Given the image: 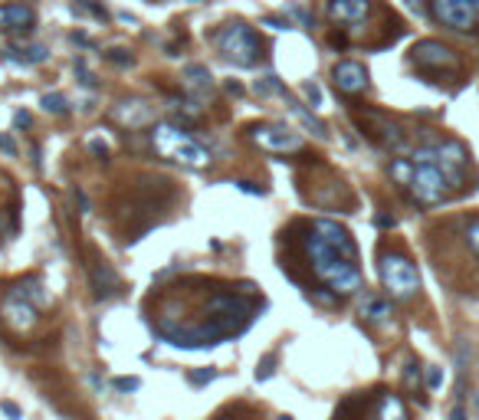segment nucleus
Here are the masks:
<instances>
[{
	"instance_id": "obj_1",
	"label": "nucleus",
	"mask_w": 479,
	"mask_h": 420,
	"mask_svg": "<svg viewBox=\"0 0 479 420\" xmlns=\"http://www.w3.org/2000/svg\"><path fill=\"white\" fill-rule=\"evenodd\" d=\"M302 256L309 259V270L335 296H351L361 289L358 247L351 233L335 220H312L302 224Z\"/></svg>"
},
{
	"instance_id": "obj_2",
	"label": "nucleus",
	"mask_w": 479,
	"mask_h": 420,
	"mask_svg": "<svg viewBox=\"0 0 479 420\" xmlns=\"http://www.w3.org/2000/svg\"><path fill=\"white\" fill-rule=\"evenodd\" d=\"M148 135H152V148L158 151L161 158H168V161H177V164H184V168H194V171H200V168L210 164V151L197 138H191L184 129L171 125V122L154 125Z\"/></svg>"
},
{
	"instance_id": "obj_3",
	"label": "nucleus",
	"mask_w": 479,
	"mask_h": 420,
	"mask_svg": "<svg viewBox=\"0 0 479 420\" xmlns=\"http://www.w3.org/2000/svg\"><path fill=\"white\" fill-rule=\"evenodd\" d=\"M450 187L453 184L447 181V174L440 171V164L434 161V148H417L414 151V178L407 184V191L420 207H434L443 204L450 197Z\"/></svg>"
},
{
	"instance_id": "obj_4",
	"label": "nucleus",
	"mask_w": 479,
	"mask_h": 420,
	"mask_svg": "<svg viewBox=\"0 0 479 420\" xmlns=\"http://www.w3.org/2000/svg\"><path fill=\"white\" fill-rule=\"evenodd\" d=\"M214 43L227 59H233L237 66H256L263 56V43L260 36L253 33V27H246L243 20L223 23L217 33H214Z\"/></svg>"
},
{
	"instance_id": "obj_5",
	"label": "nucleus",
	"mask_w": 479,
	"mask_h": 420,
	"mask_svg": "<svg viewBox=\"0 0 479 420\" xmlns=\"http://www.w3.org/2000/svg\"><path fill=\"white\" fill-rule=\"evenodd\" d=\"M378 273H381V282L391 299L411 302L420 292V273L404 253H381L378 256Z\"/></svg>"
},
{
	"instance_id": "obj_6",
	"label": "nucleus",
	"mask_w": 479,
	"mask_h": 420,
	"mask_svg": "<svg viewBox=\"0 0 479 420\" xmlns=\"http://www.w3.org/2000/svg\"><path fill=\"white\" fill-rule=\"evenodd\" d=\"M253 145H260L263 151H272V154H302L305 141L295 135L289 125H279V122H260V125H250L246 129Z\"/></svg>"
},
{
	"instance_id": "obj_7",
	"label": "nucleus",
	"mask_w": 479,
	"mask_h": 420,
	"mask_svg": "<svg viewBox=\"0 0 479 420\" xmlns=\"http://www.w3.org/2000/svg\"><path fill=\"white\" fill-rule=\"evenodd\" d=\"M355 122H358V129L364 138H371L378 148H391V151H401L404 148V131L397 122H391L388 115H381V112H371V108H364V112H355Z\"/></svg>"
},
{
	"instance_id": "obj_8",
	"label": "nucleus",
	"mask_w": 479,
	"mask_h": 420,
	"mask_svg": "<svg viewBox=\"0 0 479 420\" xmlns=\"http://www.w3.org/2000/svg\"><path fill=\"white\" fill-rule=\"evenodd\" d=\"M411 63L427 75H440V73H453L457 69V53L440 40H420L411 50Z\"/></svg>"
},
{
	"instance_id": "obj_9",
	"label": "nucleus",
	"mask_w": 479,
	"mask_h": 420,
	"mask_svg": "<svg viewBox=\"0 0 479 420\" xmlns=\"http://www.w3.org/2000/svg\"><path fill=\"white\" fill-rule=\"evenodd\" d=\"M430 13H434V20H440L443 27L459 30V33L476 30V23H479L473 0H430Z\"/></svg>"
},
{
	"instance_id": "obj_10",
	"label": "nucleus",
	"mask_w": 479,
	"mask_h": 420,
	"mask_svg": "<svg viewBox=\"0 0 479 420\" xmlns=\"http://www.w3.org/2000/svg\"><path fill=\"white\" fill-rule=\"evenodd\" d=\"M434 161L440 164V171L447 174V181L453 187H459V184L466 181L469 154L459 141H440V145H434Z\"/></svg>"
},
{
	"instance_id": "obj_11",
	"label": "nucleus",
	"mask_w": 479,
	"mask_h": 420,
	"mask_svg": "<svg viewBox=\"0 0 479 420\" xmlns=\"http://www.w3.org/2000/svg\"><path fill=\"white\" fill-rule=\"evenodd\" d=\"M89 280H92V289H96V299H112L121 292V280L119 273L112 270L109 259H102L98 253H89Z\"/></svg>"
},
{
	"instance_id": "obj_12",
	"label": "nucleus",
	"mask_w": 479,
	"mask_h": 420,
	"mask_svg": "<svg viewBox=\"0 0 479 420\" xmlns=\"http://www.w3.org/2000/svg\"><path fill=\"white\" fill-rule=\"evenodd\" d=\"M332 82L345 96H361V92H368V69L361 63H355V59H341L332 69Z\"/></svg>"
},
{
	"instance_id": "obj_13",
	"label": "nucleus",
	"mask_w": 479,
	"mask_h": 420,
	"mask_svg": "<svg viewBox=\"0 0 479 420\" xmlns=\"http://www.w3.org/2000/svg\"><path fill=\"white\" fill-rule=\"evenodd\" d=\"M33 23H36V13H33L30 3H3L0 7V30L3 33H33Z\"/></svg>"
},
{
	"instance_id": "obj_14",
	"label": "nucleus",
	"mask_w": 479,
	"mask_h": 420,
	"mask_svg": "<svg viewBox=\"0 0 479 420\" xmlns=\"http://www.w3.org/2000/svg\"><path fill=\"white\" fill-rule=\"evenodd\" d=\"M325 13L332 23H361L371 13V0H328Z\"/></svg>"
},
{
	"instance_id": "obj_15",
	"label": "nucleus",
	"mask_w": 479,
	"mask_h": 420,
	"mask_svg": "<svg viewBox=\"0 0 479 420\" xmlns=\"http://www.w3.org/2000/svg\"><path fill=\"white\" fill-rule=\"evenodd\" d=\"M3 322L13 325L17 332H30L36 325V305H30L20 296H7V305H3Z\"/></svg>"
},
{
	"instance_id": "obj_16",
	"label": "nucleus",
	"mask_w": 479,
	"mask_h": 420,
	"mask_svg": "<svg viewBox=\"0 0 479 420\" xmlns=\"http://www.w3.org/2000/svg\"><path fill=\"white\" fill-rule=\"evenodd\" d=\"M361 315H364L368 322H374V325H384V322H391L394 309H391V302L384 299V296H378V292H368V296L361 299Z\"/></svg>"
},
{
	"instance_id": "obj_17",
	"label": "nucleus",
	"mask_w": 479,
	"mask_h": 420,
	"mask_svg": "<svg viewBox=\"0 0 479 420\" xmlns=\"http://www.w3.org/2000/svg\"><path fill=\"white\" fill-rule=\"evenodd\" d=\"M7 296H20V299H27L30 305H36V309H43L46 302H50V296H46L43 282L36 280V276H27V280L13 282V289L7 292Z\"/></svg>"
},
{
	"instance_id": "obj_18",
	"label": "nucleus",
	"mask_w": 479,
	"mask_h": 420,
	"mask_svg": "<svg viewBox=\"0 0 479 420\" xmlns=\"http://www.w3.org/2000/svg\"><path fill=\"white\" fill-rule=\"evenodd\" d=\"M115 119L121 125H128V129H138V125H145V122L152 119V108L145 106V102H121L115 108Z\"/></svg>"
},
{
	"instance_id": "obj_19",
	"label": "nucleus",
	"mask_w": 479,
	"mask_h": 420,
	"mask_svg": "<svg viewBox=\"0 0 479 420\" xmlns=\"http://www.w3.org/2000/svg\"><path fill=\"white\" fill-rule=\"evenodd\" d=\"M3 53H7L10 63H23V66H40L50 59V53H46L43 46H7Z\"/></svg>"
},
{
	"instance_id": "obj_20",
	"label": "nucleus",
	"mask_w": 479,
	"mask_h": 420,
	"mask_svg": "<svg viewBox=\"0 0 479 420\" xmlns=\"http://www.w3.org/2000/svg\"><path fill=\"white\" fill-rule=\"evenodd\" d=\"M378 420H411L407 417V407L397 394H384L381 404H378Z\"/></svg>"
},
{
	"instance_id": "obj_21",
	"label": "nucleus",
	"mask_w": 479,
	"mask_h": 420,
	"mask_svg": "<svg viewBox=\"0 0 479 420\" xmlns=\"http://www.w3.org/2000/svg\"><path fill=\"white\" fill-rule=\"evenodd\" d=\"M184 86L191 89H200V92H210V86H214V79H210V69L207 66H184Z\"/></svg>"
},
{
	"instance_id": "obj_22",
	"label": "nucleus",
	"mask_w": 479,
	"mask_h": 420,
	"mask_svg": "<svg viewBox=\"0 0 479 420\" xmlns=\"http://www.w3.org/2000/svg\"><path fill=\"white\" fill-rule=\"evenodd\" d=\"M286 102H289V106H293V112H295V115H299V119H302V125H305V129H312V135H316V138H328V129H325V122H318L316 115H312V112H305V108L299 106V102H295L293 96H286Z\"/></svg>"
},
{
	"instance_id": "obj_23",
	"label": "nucleus",
	"mask_w": 479,
	"mask_h": 420,
	"mask_svg": "<svg viewBox=\"0 0 479 420\" xmlns=\"http://www.w3.org/2000/svg\"><path fill=\"white\" fill-rule=\"evenodd\" d=\"M253 92H256V96H289V92H286V86L283 82H279V79H276V75H263V79H256V82H253Z\"/></svg>"
},
{
	"instance_id": "obj_24",
	"label": "nucleus",
	"mask_w": 479,
	"mask_h": 420,
	"mask_svg": "<svg viewBox=\"0 0 479 420\" xmlns=\"http://www.w3.org/2000/svg\"><path fill=\"white\" fill-rule=\"evenodd\" d=\"M391 178L401 184V187H407L411 178H414V158H394L391 161Z\"/></svg>"
},
{
	"instance_id": "obj_25",
	"label": "nucleus",
	"mask_w": 479,
	"mask_h": 420,
	"mask_svg": "<svg viewBox=\"0 0 479 420\" xmlns=\"http://www.w3.org/2000/svg\"><path fill=\"white\" fill-rule=\"evenodd\" d=\"M40 106H43L46 112H53V115H69V102H66V96H59V92H46Z\"/></svg>"
},
{
	"instance_id": "obj_26",
	"label": "nucleus",
	"mask_w": 479,
	"mask_h": 420,
	"mask_svg": "<svg viewBox=\"0 0 479 420\" xmlns=\"http://www.w3.org/2000/svg\"><path fill=\"white\" fill-rule=\"evenodd\" d=\"M73 13H89V17H96V20H102V23L109 20V10L92 3V0H76V3H73Z\"/></svg>"
},
{
	"instance_id": "obj_27",
	"label": "nucleus",
	"mask_w": 479,
	"mask_h": 420,
	"mask_svg": "<svg viewBox=\"0 0 479 420\" xmlns=\"http://www.w3.org/2000/svg\"><path fill=\"white\" fill-rule=\"evenodd\" d=\"M368 407V398H348L341 407H338V420H348V417H358L361 410Z\"/></svg>"
},
{
	"instance_id": "obj_28",
	"label": "nucleus",
	"mask_w": 479,
	"mask_h": 420,
	"mask_svg": "<svg viewBox=\"0 0 479 420\" xmlns=\"http://www.w3.org/2000/svg\"><path fill=\"white\" fill-rule=\"evenodd\" d=\"M272 371H276V352H270V355H266L260 365H256V381H266V377H272Z\"/></svg>"
},
{
	"instance_id": "obj_29",
	"label": "nucleus",
	"mask_w": 479,
	"mask_h": 420,
	"mask_svg": "<svg viewBox=\"0 0 479 420\" xmlns=\"http://www.w3.org/2000/svg\"><path fill=\"white\" fill-rule=\"evenodd\" d=\"M466 243H469V249H473V253H476V259H479V217L466 224Z\"/></svg>"
},
{
	"instance_id": "obj_30",
	"label": "nucleus",
	"mask_w": 479,
	"mask_h": 420,
	"mask_svg": "<svg viewBox=\"0 0 479 420\" xmlns=\"http://www.w3.org/2000/svg\"><path fill=\"white\" fill-rule=\"evenodd\" d=\"M76 75H79V82L86 89H96V75L86 69V59H76Z\"/></svg>"
},
{
	"instance_id": "obj_31",
	"label": "nucleus",
	"mask_w": 479,
	"mask_h": 420,
	"mask_svg": "<svg viewBox=\"0 0 479 420\" xmlns=\"http://www.w3.org/2000/svg\"><path fill=\"white\" fill-rule=\"evenodd\" d=\"M214 377H217V371H214V368H200V371H191V375H187V381H191V384H207V381H214Z\"/></svg>"
},
{
	"instance_id": "obj_32",
	"label": "nucleus",
	"mask_w": 479,
	"mask_h": 420,
	"mask_svg": "<svg viewBox=\"0 0 479 420\" xmlns=\"http://www.w3.org/2000/svg\"><path fill=\"white\" fill-rule=\"evenodd\" d=\"M404 381H407V388H411V391L420 388V371H417L414 361H411V365H407V371H404Z\"/></svg>"
},
{
	"instance_id": "obj_33",
	"label": "nucleus",
	"mask_w": 479,
	"mask_h": 420,
	"mask_svg": "<svg viewBox=\"0 0 479 420\" xmlns=\"http://www.w3.org/2000/svg\"><path fill=\"white\" fill-rule=\"evenodd\" d=\"M105 59H109V63H115V66H131V56L125 53V50H109V53H105Z\"/></svg>"
},
{
	"instance_id": "obj_34",
	"label": "nucleus",
	"mask_w": 479,
	"mask_h": 420,
	"mask_svg": "<svg viewBox=\"0 0 479 420\" xmlns=\"http://www.w3.org/2000/svg\"><path fill=\"white\" fill-rule=\"evenodd\" d=\"M89 151L96 154L98 161H105V158H109V145H105V141H98V138H92V141H89Z\"/></svg>"
},
{
	"instance_id": "obj_35",
	"label": "nucleus",
	"mask_w": 479,
	"mask_h": 420,
	"mask_svg": "<svg viewBox=\"0 0 479 420\" xmlns=\"http://www.w3.org/2000/svg\"><path fill=\"white\" fill-rule=\"evenodd\" d=\"M142 381L138 377H115V391H138Z\"/></svg>"
},
{
	"instance_id": "obj_36",
	"label": "nucleus",
	"mask_w": 479,
	"mask_h": 420,
	"mask_svg": "<svg viewBox=\"0 0 479 420\" xmlns=\"http://www.w3.org/2000/svg\"><path fill=\"white\" fill-rule=\"evenodd\" d=\"M263 27H270V30H289L293 23L283 20V17H263Z\"/></svg>"
},
{
	"instance_id": "obj_37",
	"label": "nucleus",
	"mask_w": 479,
	"mask_h": 420,
	"mask_svg": "<svg viewBox=\"0 0 479 420\" xmlns=\"http://www.w3.org/2000/svg\"><path fill=\"white\" fill-rule=\"evenodd\" d=\"M443 384V375H440V368H427V388H440Z\"/></svg>"
},
{
	"instance_id": "obj_38",
	"label": "nucleus",
	"mask_w": 479,
	"mask_h": 420,
	"mask_svg": "<svg viewBox=\"0 0 479 420\" xmlns=\"http://www.w3.org/2000/svg\"><path fill=\"white\" fill-rule=\"evenodd\" d=\"M305 96H309L312 106H322V89H318L316 82H305Z\"/></svg>"
},
{
	"instance_id": "obj_39",
	"label": "nucleus",
	"mask_w": 479,
	"mask_h": 420,
	"mask_svg": "<svg viewBox=\"0 0 479 420\" xmlns=\"http://www.w3.org/2000/svg\"><path fill=\"white\" fill-rule=\"evenodd\" d=\"M0 410H3V414H7V417H10V420H20V417H23V414H20V407H17L13 400H0Z\"/></svg>"
},
{
	"instance_id": "obj_40",
	"label": "nucleus",
	"mask_w": 479,
	"mask_h": 420,
	"mask_svg": "<svg viewBox=\"0 0 479 420\" xmlns=\"http://www.w3.org/2000/svg\"><path fill=\"white\" fill-rule=\"evenodd\" d=\"M289 13H293V17L302 23V27H312V17H309V10H302V7H295V3H293V7H289Z\"/></svg>"
},
{
	"instance_id": "obj_41",
	"label": "nucleus",
	"mask_w": 479,
	"mask_h": 420,
	"mask_svg": "<svg viewBox=\"0 0 479 420\" xmlns=\"http://www.w3.org/2000/svg\"><path fill=\"white\" fill-rule=\"evenodd\" d=\"M0 151H3V154H10V158L17 154V145H13L10 135H0Z\"/></svg>"
},
{
	"instance_id": "obj_42",
	"label": "nucleus",
	"mask_w": 479,
	"mask_h": 420,
	"mask_svg": "<svg viewBox=\"0 0 479 420\" xmlns=\"http://www.w3.org/2000/svg\"><path fill=\"white\" fill-rule=\"evenodd\" d=\"M30 112H17V115H13V125H17V129H27V125H30Z\"/></svg>"
},
{
	"instance_id": "obj_43",
	"label": "nucleus",
	"mask_w": 479,
	"mask_h": 420,
	"mask_svg": "<svg viewBox=\"0 0 479 420\" xmlns=\"http://www.w3.org/2000/svg\"><path fill=\"white\" fill-rule=\"evenodd\" d=\"M240 187H243L246 194H263V187H256V184H250V181H240Z\"/></svg>"
},
{
	"instance_id": "obj_44",
	"label": "nucleus",
	"mask_w": 479,
	"mask_h": 420,
	"mask_svg": "<svg viewBox=\"0 0 479 420\" xmlns=\"http://www.w3.org/2000/svg\"><path fill=\"white\" fill-rule=\"evenodd\" d=\"M227 92L230 96H243V86L240 82H227Z\"/></svg>"
},
{
	"instance_id": "obj_45",
	"label": "nucleus",
	"mask_w": 479,
	"mask_h": 420,
	"mask_svg": "<svg viewBox=\"0 0 479 420\" xmlns=\"http://www.w3.org/2000/svg\"><path fill=\"white\" fill-rule=\"evenodd\" d=\"M450 420H466V410H463V407H453V410H450Z\"/></svg>"
},
{
	"instance_id": "obj_46",
	"label": "nucleus",
	"mask_w": 479,
	"mask_h": 420,
	"mask_svg": "<svg viewBox=\"0 0 479 420\" xmlns=\"http://www.w3.org/2000/svg\"><path fill=\"white\" fill-rule=\"evenodd\" d=\"M374 224H378V226H394V217L381 214V217H378V220H374Z\"/></svg>"
},
{
	"instance_id": "obj_47",
	"label": "nucleus",
	"mask_w": 479,
	"mask_h": 420,
	"mask_svg": "<svg viewBox=\"0 0 479 420\" xmlns=\"http://www.w3.org/2000/svg\"><path fill=\"white\" fill-rule=\"evenodd\" d=\"M473 410H476V414H479V394H476V400H473Z\"/></svg>"
},
{
	"instance_id": "obj_48",
	"label": "nucleus",
	"mask_w": 479,
	"mask_h": 420,
	"mask_svg": "<svg viewBox=\"0 0 479 420\" xmlns=\"http://www.w3.org/2000/svg\"><path fill=\"white\" fill-rule=\"evenodd\" d=\"M473 7H476V13H479V0H473Z\"/></svg>"
},
{
	"instance_id": "obj_49",
	"label": "nucleus",
	"mask_w": 479,
	"mask_h": 420,
	"mask_svg": "<svg viewBox=\"0 0 479 420\" xmlns=\"http://www.w3.org/2000/svg\"><path fill=\"white\" fill-rule=\"evenodd\" d=\"M279 420H293V417H279Z\"/></svg>"
},
{
	"instance_id": "obj_50",
	"label": "nucleus",
	"mask_w": 479,
	"mask_h": 420,
	"mask_svg": "<svg viewBox=\"0 0 479 420\" xmlns=\"http://www.w3.org/2000/svg\"><path fill=\"white\" fill-rule=\"evenodd\" d=\"M220 420H227V417H220ZM250 420H253V417H250Z\"/></svg>"
},
{
	"instance_id": "obj_51",
	"label": "nucleus",
	"mask_w": 479,
	"mask_h": 420,
	"mask_svg": "<svg viewBox=\"0 0 479 420\" xmlns=\"http://www.w3.org/2000/svg\"><path fill=\"white\" fill-rule=\"evenodd\" d=\"M194 3H200V0H194Z\"/></svg>"
}]
</instances>
